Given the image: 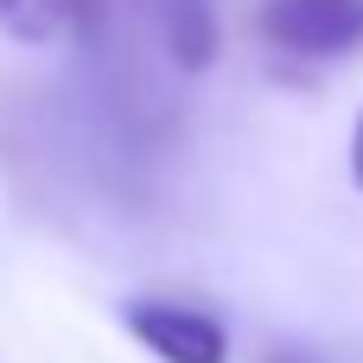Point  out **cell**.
Listing matches in <instances>:
<instances>
[{
	"mask_svg": "<svg viewBox=\"0 0 363 363\" xmlns=\"http://www.w3.org/2000/svg\"><path fill=\"white\" fill-rule=\"evenodd\" d=\"M255 38L294 64H338L363 51V0H262Z\"/></svg>",
	"mask_w": 363,
	"mask_h": 363,
	"instance_id": "obj_1",
	"label": "cell"
},
{
	"mask_svg": "<svg viewBox=\"0 0 363 363\" xmlns=\"http://www.w3.org/2000/svg\"><path fill=\"white\" fill-rule=\"evenodd\" d=\"M128 338L160 363H230V332L217 313L191 300H128L121 306Z\"/></svg>",
	"mask_w": 363,
	"mask_h": 363,
	"instance_id": "obj_2",
	"label": "cell"
},
{
	"mask_svg": "<svg viewBox=\"0 0 363 363\" xmlns=\"http://www.w3.org/2000/svg\"><path fill=\"white\" fill-rule=\"evenodd\" d=\"M147 13V32L153 45L166 51L172 70H211L217 64V0H134Z\"/></svg>",
	"mask_w": 363,
	"mask_h": 363,
	"instance_id": "obj_4",
	"label": "cell"
},
{
	"mask_svg": "<svg viewBox=\"0 0 363 363\" xmlns=\"http://www.w3.org/2000/svg\"><path fill=\"white\" fill-rule=\"evenodd\" d=\"M121 19V0H0V32L19 45H89Z\"/></svg>",
	"mask_w": 363,
	"mask_h": 363,
	"instance_id": "obj_3",
	"label": "cell"
},
{
	"mask_svg": "<svg viewBox=\"0 0 363 363\" xmlns=\"http://www.w3.org/2000/svg\"><path fill=\"white\" fill-rule=\"evenodd\" d=\"M351 185L363 191V115H357V128H351Z\"/></svg>",
	"mask_w": 363,
	"mask_h": 363,
	"instance_id": "obj_5",
	"label": "cell"
},
{
	"mask_svg": "<svg viewBox=\"0 0 363 363\" xmlns=\"http://www.w3.org/2000/svg\"><path fill=\"white\" fill-rule=\"evenodd\" d=\"M268 363H313V357H294V351H274Z\"/></svg>",
	"mask_w": 363,
	"mask_h": 363,
	"instance_id": "obj_6",
	"label": "cell"
}]
</instances>
